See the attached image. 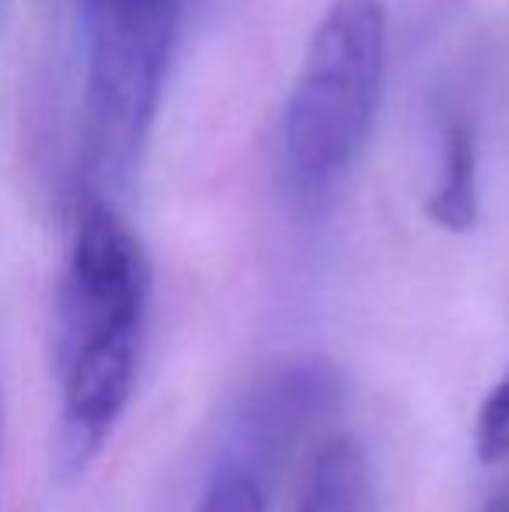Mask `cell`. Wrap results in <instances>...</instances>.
<instances>
[{"label": "cell", "instance_id": "obj_5", "mask_svg": "<svg viewBox=\"0 0 509 512\" xmlns=\"http://www.w3.org/2000/svg\"><path fill=\"white\" fill-rule=\"evenodd\" d=\"M196 512H265V488L258 471L238 457H224L213 467Z\"/></svg>", "mask_w": 509, "mask_h": 512}, {"label": "cell", "instance_id": "obj_1", "mask_svg": "<svg viewBox=\"0 0 509 512\" xmlns=\"http://www.w3.org/2000/svg\"><path fill=\"white\" fill-rule=\"evenodd\" d=\"M147 262L102 196L88 199L70 244L56 304L60 460L81 471L98 457L133 394L140 363Z\"/></svg>", "mask_w": 509, "mask_h": 512}, {"label": "cell", "instance_id": "obj_2", "mask_svg": "<svg viewBox=\"0 0 509 512\" xmlns=\"http://www.w3.org/2000/svg\"><path fill=\"white\" fill-rule=\"evenodd\" d=\"M387 63L384 0H328L283 112L293 185L321 196L356 161L374 126Z\"/></svg>", "mask_w": 509, "mask_h": 512}, {"label": "cell", "instance_id": "obj_4", "mask_svg": "<svg viewBox=\"0 0 509 512\" xmlns=\"http://www.w3.org/2000/svg\"><path fill=\"white\" fill-rule=\"evenodd\" d=\"M426 216L443 230L468 234L478 223V157L475 136L464 122L450 119L443 129V175L426 203Z\"/></svg>", "mask_w": 509, "mask_h": 512}, {"label": "cell", "instance_id": "obj_3", "mask_svg": "<svg viewBox=\"0 0 509 512\" xmlns=\"http://www.w3.org/2000/svg\"><path fill=\"white\" fill-rule=\"evenodd\" d=\"M300 512H377L370 460L356 439H332L318 453Z\"/></svg>", "mask_w": 509, "mask_h": 512}, {"label": "cell", "instance_id": "obj_7", "mask_svg": "<svg viewBox=\"0 0 509 512\" xmlns=\"http://www.w3.org/2000/svg\"><path fill=\"white\" fill-rule=\"evenodd\" d=\"M482 512H509V478L499 481L496 492L489 495V502H485Z\"/></svg>", "mask_w": 509, "mask_h": 512}, {"label": "cell", "instance_id": "obj_8", "mask_svg": "<svg viewBox=\"0 0 509 512\" xmlns=\"http://www.w3.org/2000/svg\"><path fill=\"white\" fill-rule=\"evenodd\" d=\"M0 432H4V405H0Z\"/></svg>", "mask_w": 509, "mask_h": 512}, {"label": "cell", "instance_id": "obj_6", "mask_svg": "<svg viewBox=\"0 0 509 512\" xmlns=\"http://www.w3.org/2000/svg\"><path fill=\"white\" fill-rule=\"evenodd\" d=\"M475 446L482 464H499L509 457V373L482 401L475 422Z\"/></svg>", "mask_w": 509, "mask_h": 512}]
</instances>
